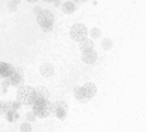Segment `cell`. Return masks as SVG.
<instances>
[{"mask_svg": "<svg viewBox=\"0 0 146 132\" xmlns=\"http://www.w3.org/2000/svg\"><path fill=\"white\" fill-rule=\"evenodd\" d=\"M32 112L36 115V118H45L53 113V104L49 100L36 98L35 103L32 104Z\"/></svg>", "mask_w": 146, "mask_h": 132, "instance_id": "cell-1", "label": "cell"}, {"mask_svg": "<svg viewBox=\"0 0 146 132\" xmlns=\"http://www.w3.org/2000/svg\"><path fill=\"white\" fill-rule=\"evenodd\" d=\"M96 85H94L92 82H87L83 86L77 87L74 90V98L78 100L80 103H87L94 95L96 94Z\"/></svg>", "mask_w": 146, "mask_h": 132, "instance_id": "cell-2", "label": "cell"}, {"mask_svg": "<svg viewBox=\"0 0 146 132\" xmlns=\"http://www.w3.org/2000/svg\"><path fill=\"white\" fill-rule=\"evenodd\" d=\"M36 100V91L31 86H22L17 91V101L22 105H32Z\"/></svg>", "mask_w": 146, "mask_h": 132, "instance_id": "cell-3", "label": "cell"}, {"mask_svg": "<svg viewBox=\"0 0 146 132\" xmlns=\"http://www.w3.org/2000/svg\"><path fill=\"white\" fill-rule=\"evenodd\" d=\"M54 14L48 9H42L37 15H36V21L40 25V27L42 28L45 32L53 30V25H54Z\"/></svg>", "mask_w": 146, "mask_h": 132, "instance_id": "cell-4", "label": "cell"}, {"mask_svg": "<svg viewBox=\"0 0 146 132\" xmlns=\"http://www.w3.org/2000/svg\"><path fill=\"white\" fill-rule=\"evenodd\" d=\"M87 28H86L85 25L82 23H74V25L71 27V31H69V35H71V38L74 41H83L85 38H87Z\"/></svg>", "mask_w": 146, "mask_h": 132, "instance_id": "cell-5", "label": "cell"}, {"mask_svg": "<svg viewBox=\"0 0 146 132\" xmlns=\"http://www.w3.org/2000/svg\"><path fill=\"white\" fill-rule=\"evenodd\" d=\"M67 110H68V105L63 100H59L53 104V113L59 119H64L67 117Z\"/></svg>", "mask_w": 146, "mask_h": 132, "instance_id": "cell-6", "label": "cell"}, {"mask_svg": "<svg viewBox=\"0 0 146 132\" xmlns=\"http://www.w3.org/2000/svg\"><path fill=\"white\" fill-rule=\"evenodd\" d=\"M8 80H9V82H10V86L22 87L23 82H25V77H23L22 68H15V72L13 73V76Z\"/></svg>", "mask_w": 146, "mask_h": 132, "instance_id": "cell-7", "label": "cell"}, {"mask_svg": "<svg viewBox=\"0 0 146 132\" xmlns=\"http://www.w3.org/2000/svg\"><path fill=\"white\" fill-rule=\"evenodd\" d=\"M14 72L15 68L10 63L0 62V78H10Z\"/></svg>", "mask_w": 146, "mask_h": 132, "instance_id": "cell-8", "label": "cell"}, {"mask_svg": "<svg viewBox=\"0 0 146 132\" xmlns=\"http://www.w3.org/2000/svg\"><path fill=\"white\" fill-rule=\"evenodd\" d=\"M82 60L87 64H94L98 60V53L95 50H88V51H83L82 53Z\"/></svg>", "mask_w": 146, "mask_h": 132, "instance_id": "cell-9", "label": "cell"}, {"mask_svg": "<svg viewBox=\"0 0 146 132\" xmlns=\"http://www.w3.org/2000/svg\"><path fill=\"white\" fill-rule=\"evenodd\" d=\"M40 73L44 77H50L54 74V66L50 63H44L40 66Z\"/></svg>", "mask_w": 146, "mask_h": 132, "instance_id": "cell-10", "label": "cell"}, {"mask_svg": "<svg viewBox=\"0 0 146 132\" xmlns=\"http://www.w3.org/2000/svg\"><path fill=\"white\" fill-rule=\"evenodd\" d=\"M76 3L74 1H64L62 3V10H63L66 14H71V13H73L76 10Z\"/></svg>", "mask_w": 146, "mask_h": 132, "instance_id": "cell-11", "label": "cell"}, {"mask_svg": "<svg viewBox=\"0 0 146 132\" xmlns=\"http://www.w3.org/2000/svg\"><path fill=\"white\" fill-rule=\"evenodd\" d=\"M36 91V98H38V99H45V100H49V98H50V94H49L48 89L46 87H37V89H35Z\"/></svg>", "mask_w": 146, "mask_h": 132, "instance_id": "cell-12", "label": "cell"}, {"mask_svg": "<svg viewBox=\"0 0 146 132\" xmlns=\"http://www.w3.org/2000/svg\"><path fill=\"white\" fill-rule=\"evenodd\" d=\"M80 49L81 51H88V50H92L94 49V41L91 38H85L83 41L80 42Z\"/></svg>", "mask_w": 146, "mask_h": 132, "instance_id": "cell-13", "label": "cell"}, {"mask_svg": "<svg viewBox=\"0 0 146 132\" xmlns=\"http://www.w3.org/2000/svg\"><path fill=\"white\" fill-rule=\"evenodd\" d=\"M5 115H7L8 122H10V123L17 122L18 118H19V114H18V112H15V110H10V112H8Z\"/></svg>", "mask_w": 146, "mask_h": 132, "instance_id": "cell-14", "label": "cell"}, {"mask_svg": "<svg viewBox=\"0 0 146 132\" xmlns=\"http://www.w3.org/2000/svg\"><path fill=\"white\" fill-rule=\"evenodd\" d=\"M101 48H103L104 50H110V49L113 48V40L109 37L104 38V40L101 41Z\"/></svg>", "mask_w": 146, "mask_h": 132, "instance_id": "cell-15", "label": "cell"}, {"mask_svg": "<svg viewBox=\"0 0 146 132\" xmlns=\"http://www.w3.org/2000/svg\"><path fill=\"white\" fill-rule=\"evenodd\" d=\"M10 110H12V101H5V103H3V105H1V112H0V114H7Z\"/></svg>", "mask_w": 146, "mask_h": 132, "instance_id": "cell-16", "label": "cell"}, {"mask_svg": "<svg viewBox=\"0 0 146 132\" xmlns=\"http://www.w3.org/2000/svg\"><path fill=\"white\" fill-rule=\"evenodd\" d=\"M18 5H19V3L17 1V0H14V1H9L7 4V8H8V10L9 12H15L17 10V8H18Z\"/></svg>", "mask_w": 146, "mask_h": 132, "instance_id": "cell-17", "label": "cell"}, {"mask_svg": "<svg viewBox=\"0 0 146 132\" xmlns=\"http://www.w3.org/2000/svg\"><path fill=\"white\" fill-rule=\"evenodd\" d=\"M19 130H21V132H32V126H31L30 122H25L21 125Z\"/></svg>", "mask_w": 146, "mask_h": 132, "instance_id": "cell-18", "label": "cell"}, {"mask_svg": "<svg viewBox=\"0 0 146 132\" xmlns=\"http://www.w3.org/2000/svg\"><path fill=\"white\" fill-rule=\"evenodd\" d=\"M9 86H10V82H9V80H8V78L4 80V81L1 82V90H3V92H4V94H7Z\"/></svg>", "mask_w": 146, "mask_h": 132, "instance_id": "cell-19", "label": "cell"}, {"mask_svg": "<svg viewBox=\"0 0 146 132\" xmlns=\"http://www.w3.org/2000/svg\"><path fill=\"white\" fill-rule=\"evenodd\" d=\"M100 35H101V32H100V30L99 28H92L91 30V36H92V38H98V37H100Z\"/></svg>", "mask_w": 146, "mask_h": 132, "instance_id": "cell-20", "label": "cell"}, {"mask_svg": "<svg viewBox=\"0 0 146 132\" xmlns=\"http://www.w3.org/2000/svg\"><path fill=\"white\" fill-rule=\"evenodd\" d=\"M26 119L27 121H30V122H33V121L36 119V115L33 114V112L31 110V112H28L27 114H26Z\"/></svg>", "mask_w": 146, "mask_h": 132, "instance_id": "cell-21", "label": "cell"}, {"mask_svg": "<svg viewBox=\"0 0 146 132\" xmlns=\"http://www.w3.org/2000/svg\"><path fill=\"white\" fill-rule=\"evenodd\" d=\"M21 107H22V104H21L19 101H17V100H15V101H12V110L18 112V109H19Z\"/></svg>", "mask_w": 146, "mask_h": 132, "instance_id": "cell-22", "label": "cell"}, {"mask_svg": "<svg viewBox=\"0 0 146 132\" xmlns=\"http://www.w3.org/2000/svg\"><path fill=\"white\" fill-rule=\"evenodd\" d=\"M41 10H42V9H41L40 7H35V8H33V13H36V15H37L38 13L41 12Z\"/></svg>", "mask_w": 146, "mask_h": 132, "instance_id": "cell-23", "label": "cell"}, {"mask_svg": "<svg viewBox=\"0 0 146 132\" xmlns=\"http://www.w3.org/2000/svg\"><path fill=\"white\" fill-rule=\"evenodd\" d=\"M54 5H55V7H59V5H62V3L60 1H54Z\"/></svg>", "mask_w": 146, "mask_h": 132, "instance_id": "cell-24", "label": "cell"}, {"mask_svg": "<svg viewBox=\"0 0 146 132\" xmlns=\"http://www.w3.org/2000/svg\"><path fill=\"white\" fill-rule=\"evenodd\" d=\"M1 105H3V101H0V112H1Z\"/></svg>", "mask_w": 146, "mask_h": 132, "instance_id": "cell-25", "label": "cell"}]
</instances>
